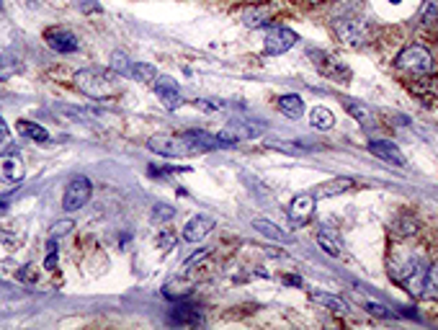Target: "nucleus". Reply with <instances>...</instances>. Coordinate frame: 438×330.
<instances>
[{
    "instance_id": "nucleus-1",
    "label": "nucleus",
    "mask_w": 438,
    "mask_h": 330,
    "mask_svg": "<svg viewBox=\"0 0 438 330\" xmlns=\"http://www.w3.org/2000/svg\"><path fill=\"white\" fill-rule=\"evenodd\" d=\"M116 78H119V75H116L114 70L106 73V70H98V68H85V70H78V73H75V86H78V91H83L85 96L101 101V98L116 96V91H119Z\"/></svg>"
},
{
    "instance_id": "nucleus-2",
    "label": "nucleus",
    "mask_w": 438,
    "mask_h": 330,
    "mask_svg": "<svg viewBox=\"0 0 438 330\" xmlns=\"http://www.w3.org/2000/svg\"><path fill=\"white\" fill-rule=\"evenodd\" d=\"M147 148L162 158H186L204 153V148L194 140L191 132H183V135H155L150 137Z\"/></svg>"
},
{
    "instance_id": "nucleus-3",
    "label": "nucleus",
    "mask_w": 438,
    "mask_h": 330,
    "mask_svg": "<svg viewBox=\"0 0 438 330\" xmlns=\"http://www.w3.org/2000/svg\"><path fill=\"white\" fill-rule=\"evenodd\" d=\"M333 29H335L338 39L343 41L345 47H364L369 41V29H366L364 19L361 16H348L343 14V19L333 21Z\"/></svg>"
},
{
    "instance_id": "nucleus-4",
    "label": "nucleus",
    "mask_w": 438,
    "mask_h": 330,
    "mask_svg": "<svg viewBox=\"0 0 438 330\" xmlns=\"http://www.w3.org/2000/svg\"><path fill=\"white\" fill-rule=\"evenodd\" d=\"M397 68L405 70V73H412V75L433 73V54L425 47H420V44L405 47L402 52L397 54Z\"/></svg>"
},
{
    "instance_id": "nucleus-5",
    "label": "nucleus",
    "mask_w": 438,
    "mask_h": 330,
    "mask_svg": "<svg viewBox=\"0 0 438 330\" xmlns=\"http://www.w3.org/2000/svg\"><path fill=\"white\" fill-rule=\"evenodd\" d=\"M418 263H420V258L415 256L410 248L395 245V248L390 250V258H387V271H390V277L395 279V282L402 284L412 271L418 269Z\"/></svg>"
},
{
    "instance_id": "nucleus-6",
    "label": "nucleus",
    "mask_w": 438,
    "mask_h": 330,
    "mask_svg": "<svg viewBox=\"0 0 438 330\" xmlns=\"http://www.w3.org/2000/svg\"><path fill=\"white\" fill-rule=\"evenodd\" d=\"M90 196H93L90 181L85 175H75L73 181L68 183V189H65V196H62V209L65 212H78V209H83L90 202Z\"/></svg>"
},
{
    "instance_id": "nucleus-7",
    "label": "nucleus",
    "mask_w": 438,
    "mask_h": 330,
    "mask_svg": "<svg viewBox=\"0 0 438 330\" xmlns=\"http://www.w3.org/2000/svg\"><path fill=\"white\" fill-rule=\"evenodd\" d=\"M297 41H299V36L294 34L291 29L276 26V29H271L268 34H266V39H263V52L266 54H283V52H289Z\"/></svg>"
},
{
    "instance_id": "nucleus-8",
    "label": "nucleus",
    "mask_w": 438,
    "mask_h": 330,
    "mask_svg": "<svg viewBox=\"0 0 438 330\" xmlns=\"http://www.w3.org/2000/svg\"><path fill=\"white\" fill-rule=\"evenodd\" d=\"M152 88H155L157 98H160V103L168 111H178V108L183 106V96L181 91H178V83L173 81V78H168V75H157V81L152 83Z\"/></svg>"
},
{
    "instance_id": "nucleus-9",
    "label": "nucleus",
    "mask_w": 438,
    "mask_h": 330,
    "mask_svg": "<svg viewBox=\"0 0 438 330\" xmlns=\"http://www.w3.org/2000/svg\"><path fill=\"white\" fill-rule=\"evenodd\" d=\"M310 57L315 60V68L320 70V73H323L325 78H330V81H338V83H345V81L350 78V70L345 68L343 62L333 60L330 54L315 52V49H310Z\"/></svg>"
},
{
    "instance_id": "nucleus-10",
    "label": "nucleus",
    "mask_w": 438,
    "mask_h": 330,
    "mask_svg": "<svg viewBox=\"0 0 438 330\" xmlns=\"http://www.w3.org/2000/svg\"><path fill=\"white\" fill-rule=\"evenodd\" d=\"M273 14H276V6H273V3H258V6L243 8V11H240V21H243L245 26L258 29V26L271 24Z\"/></svg>"
},
{
    "instance_id": "nucleus-11",
    "label": "nucleus",
    "mask_w": 438,
    "mask_h": 330,
    "mask_svg": "<svg viewBox=\"0 0 438 330\" xmlns=\"http://www.w3.org/2000/svg\"><path fill=\"white\" fill-rule=\"evenodd\" d=\"M214 217L209 215H199V217H191L189 222H186V227H183V240L186 243H199V240H204V237L209 235L212 230H214Z\"/></svg>"
},
{
    "instance_id": "nucleus-12",
    "label": "nucleus",
    "mask_w": 438,
    "mask_h": 330,
    "mask_svg": "<svg viewBox=\"0 0 438 330\" xmlns=\"http://www.w3.org/2000/svg\"><path fill=\"white\" fill-rule=\"evenodd\" d=\"M369 153L371 155H377L379 160H385L390 163V165H397V168H405V155H402V150L395 145V142L390 140H374L369 142Z\"/></svg>"
},
{
    "instance_id": "nucleus-13",
    "label": "nucleus",
    "mask_w": 438,
    "mask_h": 330,
    "mask_svg": "<svg viewBox=\"0 0 438 330\" xmlns=\"http://www.w3.org/2000/svg\"><path fill=\"white\" fill-rule=\"evenodd\" d=\"M47 44L60 54H73L80 47V44H78V36H75L73 31H68V29H49Z\"/></svg>"
},
{
    "instance_id": "nucleus-14",
    "label": "nucleus",
    "mask_w": 438,
    "mask_h": 330,
    "mask_svg": "<svg viewBox=\"0 0 438 330\" xmlns=\"http://www.w3.org/2000/svg\"><path fill=\"white\" fill-rule=\"evenodd\" d=\"M24 175H26V168H24V163L19 160L16 155L6 153V155H0V178L8 183H19L24 181Z\"/></svg>"
},
{
    "instance_id": "nucleus-15",
    "label": "nucleus",
    "mask_w": 438,
    "mask_h": 330,
    "mask_svg": "<svg viewBox=\"0 0 438 330\" xmlns=\"http://www.w3.org/2000/svg\"><path fill=\"white\" fill-rule=\"evenodd\" d=\"M410 91L415 96H423V98H438V78L431 73L415 75L410 81Z\"/></svg>"
},
{
    "instance_id": "nucleus-16",
    "label": "nucleus",
    "mask_w": 438,
    "mask_h": 330,
    "mask_svg": "<svg viewBox=\"0 0 438 330\" xmlns=\"http://www.w3.org/2000/svg\"><path fill=\"white\" fill-rule=\"evenodd\" d=\"M312 215H315V196L302 194V196H297V199L291 202L289 217L294 220V222H307Z\"/></svg>"
},
{
    "instance_id": "nucleus-17",
    "label": "nucleus",
    "mask_w": 438,
    "mask_h": 330,
    "mask_svg": "<svg viewBox=\"0 0 438 330\" xmlns=\"http://www.w3.org/2000/svg\"><path fill=\"white\" fill-rule=\"evenodd\" d=\"M317 243H320V248L333 258H338L340 253H343V243H340V235H338L335 230L323 227L320 232H317Z\"/></svg>"
},
{
    "instance_id": "nucleus-18",
    "label": "nucleus",
    "mask_w": 438,
    "mask_h": 330,
    "mask_svg": "<svg viewBox=\"0 0 438 330\" xmlns=\"http://www.w3.org/2000/svg\"><path fill=\"white\" fill-rule=\"evenodd\" d=\"M108 68L114 70L119 78H127V81H135V70H137V62L129 60L124 52H114L111 54V62H108Z\"/></svg>"
},
{
    "instance_id": "nucleus-19",
    "label": "nucleus",
    "mask_w": 438,
    "mask_h": 330,
    "mask_svg": "<svg viewBox=\"0 0 438 330\" xmlns=\"http://www.w3.org/2000/svg\"><path fill=\"white\" fill-rule=\"evenodd\" d=\"M425 274H428V263L420 261V263H418V269L412 271L410 277H407V279L402 282V287H405L407 292H410L412 297H423V292H425Z\"/></svg>"
},
{
    "instance_id": "nucleus-20",
    "label": "nucleus",
    "mask_w": 438,
    "mask_h": 330,
    "mask_svg": "<svg viewBox=\"0 0 438 330\" xmlns=\"http://www.w3.org/2000/svg\"><path fill=\"white\" fill-rule=\"evenodd\" d=\"M392 230L402 237H412V235H418L420 222L412 215H407V212H400V215L392 220Z\"/></svg>"
},
{
    "instance_id": "nucleus-21",
    "label": "nucleus",
    "mask_w": 438,
    "mask_h": 330,
    "mask_svg": "<svg viewBox=\"0 0 438 330\" xmlns=\"http://www.w3.org/2000/svg\"><path fill=\"white\" fill-rule=\"evenodd\" d=\"M253 227H256L261 235L276 240V243H294V237H291L289 232H283L281 227H276V225L268 222V220H253Z\"/></svg>"
},
{
    "instance_id": "nucleus-22",
    "label": "nucleus",
    "mask_w": 438,
    "mask_h": 330,
    "mask_svg": "<svg viewBox=\"0 0 438 330\" xmlns=\"http://www.w3.org/2000/svg\"><path fill=\"white\" fill-rule=\"evenodd\" d=\"M278 108H281L283 116H289V119H299L304 114V101L302 96L297 93H286L278 98Z\"/></svg>"
},
{
    "instance_id": "nucleus-23",
    "label": "nucleus",
    "mask_w": 438,
    "mask_h": 330,
    "mask_svg": "<svg viewBox=\"0 0 438 330\" xmlns=\"http://www.w3.org/2000/svg\"><path fill=\"white\" fill-rule=\"evenodd\" d=\"M343 106H345V111H348V114L353 116L358 124H361V127H374V114L369 111V106L353 101V98H345Z\"/></svg>"
},
{
    "instance_id": "nucleus-24",
    "label": "nucleus",
    "mask_w": 438,
    "mask_h": 330,
    "mask_svg": "<svg viewBox=\"0 0 438 330\" xmlns=\"http://www.w3.org/2000/svg\"><path fill=\"white\" fill-rule=\"evenodd\" d=\"M353 178H333V181H328V183H323L320 189H317V196H323V199H328V196H338V194H343V191H350L353 189Z\"/></svg>"
},
{
    "instance_id": "nucleus-25",
    "label": "nucleus",
    "mask_w": 438,
    "mask_h": 330,
    "mask_svg": "<svg viewBox=\"0 0 438 330\" xmlns=\"http://www.w3.org/2000/svg\"><path fill=\"white\" fill-rule=\"evenodd\" d=\"M16 127H19V132L24 137H28V140H34V142H49V132L41 124H34V122H28V119H19L16 122Z\"/></svg>"
},
{
    "instance_id": "nucleus-26",
    "label": "nucleus",
    "mask_w": 438,
    "mask_h": 330,
    "mask_svg": "<svg viewBox=\"0 0 438 330\" xmlns=\"http://www.w3.org/2000/svg\"><path fill=\"white\" fill-rule=\"evenodd\" d=\"M312 299L315 302H320V304H325L328 310H333V312H338V315H345L348 312V304L340 299V297H335V294H328V292H312Z\"/></svg>"
},
{
    "instance_id": "nucleus-27",
    "label": "nucleus",
    "mask_w": 438,
    "mask_h": 330,
    "mask_svg": "<svg viewBox=\"0 0 438 330\" xmlns=\"http://www.w3.org/2000/svg\"><path fill=\"white\" fill-rule=\"evenodd\" d=\"M310 124H312L315 129H323V132H328V129H333V124H335V116H333L330 108L317 106V108H312Z\"/></svg>"
},
{
    "instance_id": "nucleus-28",
    "label": "nucleus",
    "mask_w": 438,
    "mask_h": 330,
    "mask_svg": "<svg viewBox=\"0 0 438 330\" xmlns=\"http://www.w3.org/2000/svg\"><path fill=\"white\" fill-rule=\"evenodd\" d=\"M423 297L428 299H438V263L428 266V274H425V292Z\"/></svg>"
},
{
    "instance_id": "nucleus-29",
    "label": "nucleus",
    "mask_w": 438,
    "mask_h": 330,
    "mask_svg": "<svg viewBox=\"0 0 438 330\" xmlns=\"http://www.w3.org/2000/svg\"><path fill=\"white\" fill-rule=\"evenodd\" d=\"M438 21V0H425L420 8V26H433Z\"/></svg>"
},
{
    "instance_id": "nucleus-30",
    "label": "nucleus",
    "mask_w": 438,
    "mask_h": 330,
    "mask_svg": "<svg viewBox=\"0 0 438 330\" xmlns=\"http://www.w3.org/2000/svg\"><path fill=\"white\" fill-rule=\"evenodd\" d=\"M173 217H175V207H170V204H155V207H152V212H150V220H152V222H157V225L170 222Z\"/></svg>"
},
{
    "instance_id": "nucleus-31",
    "label": "nucleus",
    "mask_w": 438,
    "mask_h": 330,
    "mask_svg": "<svg viewBox=\"0 0 438 330\" xmlns=\"http://www.w3.org/2000/svg\"><path fill=\"white\" fill-rule=\"evenodd\" d=\"M135 81H137V83H155V81H157V70L152 68L150 62H137Z\"/></svg>"
},
{
    "instance_id": "nucleus-32",
    "label": "nucleus",
    "mask_w": 438,
    "mask_h": 330,
    "mask_svg": "<svg viewBox=\"0 0 438 330\" xmlns=\"http://www.w3.org/2000/svg\"><path fill=\"white\" fill-rule=\"evenodd\" d=\"M173 323H178V325H196V323H202V317L196 315H189L186 310H178V312H173V317H170Z\"/></svg>"
},
{
    "instance_id": "nucleus-33",
    "label": "nucleus",
    "mask_w": 438,
    "mask_h": 330,
    "mask_svg": "<svg viewBox=\"0 0 438 330\" xmlns=\"http://www.w3.org/2000/svg\"><path fill=\"white\" fill-rule=\"evenodd\" d=\"M75 227L73 220H60V222H54L52 225V237H62V235H68L70 230Z\"/></svg>"
},
{
    "instance_id": "nucleus-34",
    "label": "nucleus",
    "mask_w": 438,
    "mask_h": 330,
    "mask_svg": "<svg viewBox=\"0 0 438 330\" xmlns=\"http://www.w3.org/2000/svg\"><path fill=\"white\" fill-rule=\"evenodd\" d=\"M16 73V68H14V62L11 60H6L3 54H0V81H8L11 75Z\"/></svg>"
},
{
    "instance_id": "nucleus-35",
    "label": "nucleus",
    "mask_w": 438,
    "mask_h": 330,
    "mask_svg": "<svg viewBox=\"0 0 438 330\" xmlns=\"http://www.w3.org/2000/svg\"><path fill=\"white\" fill-rule=\"evenodd\" d=\"M0 135H3V137L11 135V127L6 124V119H3V116H0Z\"/></svg>"
},
{
    "instance_id": "nucleus-36",
    "label": "nucleus",
    "mask_w": 438,
    "mask_h": 330,
    "mask_svg": "<svg viewBox=\"0 0 438 330\" xmlns=\"http://www.w3.org/2000/svg\"><path fill=\"white\" fill-rule=\"evenodd\" d=\"M369 310L377 312V315H387V310H385V307H379V304H369Z\"/></svg>"
},
{
    "instance_id": "nucleus-37",
    "label": "nucleus",
    "mask_w": 438,
    "mask_h": 330,
    "mask_svg": "<svg viewBox=\"0 0 438 330\" xmlns=\"http://www.w3.org/2000/svg\"><path fill=\"white\" fill-rule=\"evenodd\" d=\"M283 282H286V284H294V287H302V279H297V277H286Z\"/></svg>"
},
{
    "instance_id": "nucleus-38",
    "label": "nucleus",
    "mask_w": 438,
    "mask_h": 330,
    "mask_svg": "<svg viewBox=\"0 0 438 330\" xmlns=\"http://www.w3.org/2000/svg\"><path fill=\"white\" fill-rule=\"evenodd\" d=\"M310 3H323V0H310Z\"/></svg>"
},
{
    "instance_id": "nucleus-39",
    "label": "nucleus",
    "mask_w": 438,
    "mask_h": 330,
    "mask_svg": "<svg viewBox=\"0 0 438 330\" xmlns=\"http://www.w3.org/2000/svg\"><path fill=\"white\" fill-rule=\"evenodd\" d=\"M0 11H3V0H0Z\"/></svg>"
}]
</instances>
